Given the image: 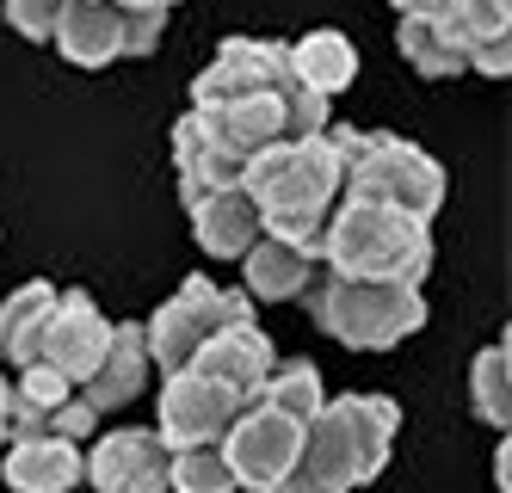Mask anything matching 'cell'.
Masks as SVG:
<instances>
[{
	"label": "cell",
	"mask_w": 512,
	"mask_h": 493,
	"mask_svg": "<svg viewBox=\"0 0 512 493\" xmlns=\"http://www.w3.org/2000/svg\"><path fill=\"white\" fill-rule=\"evenodd\" d=\"M210 124V136L229 155L253 161L260 148L290 142V136H315L327 130V99L309 93L290 68V50L272 37H223L210 56V68L192 81V105Z\"/></svg>",
	"instance_id": "obj_1"
},
{
	"label": "cell",
	"mask_w": 512,
	"mask_h": 493,
	"mask_svg": "<svg viewBox=\"0 0 512 493\" xmlns=\"http://www.w3.org/2000/svg\"><path fill=\"white\" fill-rule=\"evenodd\" d=\"M241 192L253 198L260 229L272 241H290V247L321 259V229L346 198V161H340L334 130L260 148V155L241 167Z\"/></svg>",
	"instance_id": "obj_2"
},
{
	"label": "cell",
	"mask_w": 512,
	"mask_h": 493,
	"mask_svg": "<svg viewBox=\"0 0 512 493\" xmlns=\"http://www.w3.org/2000/svg\"><path fill=\"white\" fill-rule=\"evenodd\" d=\"M401 432V407L389 395H327L303 426V457L272 493H352L377 481L389 444Z\"/></svg>",
	"instance_id": "obj_3"
},
{
	"label": "cell",
	"mask_w": 512,
	"mask_h": 493,
	"mask_svg": "<svg viewBox=\"0 0 512 493\" xmlns=\"http://www.w3.org/2000/svg\"><path fill=\"white\" fill-rule=\"evenodd\" d=\"M321 272L426 284V272H432V222H420L408 210H389V204L340 198V210L327 216V229H321Z\"/></svg>",
	"instance_id": "obj_4"
},
{
	"label": "cell",
	"mask_w": 512,
	"mask_h": 493,
	"mask_svg": "<svg viewBox=\"0 0 512 493\" xmlns=\"http://www.w3.org/2000/svg\"><path fill=\"white\" fill-rule=\"evenodd\" d=\"M426 284H389V278H340L321 272L303 296L309 321L352 352H389L401 339H414L426 327Z\"/></svg>",
	"instance_id": "obj_5"
},
{
	"label": "cell",
	"mask_w": 512,
	"mask_h": 493,
	"mask_svg": "<svg viewBox=\"0 0 512 493\" xmlns=\"http://www.w3.org/2000/svg\"><path fill=\"white\" fill-rule=\"evenodd\" d=\"M327 130H334L340 161H346V198L408 210L420 222L438 216V204H445V167L420 142L389 136V130H352V124H327Z\"/></svg>",
	"instance_id": "obj_6"
},
{
	"label": "cell",
	"mask_w": 512,
	"mask_h": 493,
	"mask_svg": "<svg viewBox=\"0 0 512 493\" xmlns=\"http://www.w3.org/2000/svg\"><path fill=\"white\" fill-rule=\"evenodd\" d=\"M241 321H253V296H247V290H223V284H210L204 272H192L149 321H142L149 364H155L161 376H179L204 339H216L223 327H241Z\"/></svg>",
	"instance_id": "obj_7"
},
{
	"label": "cell",
	"mask_w": 512,
	"mask_h": 493,
	"mask_svg": "<svg viewBox=\"0 0 512 493\" xmlns=\"http://www.w3.org/2000/svg\"><path fill=\"white\" fill-rule=\"evenodd\" d=\"M161 31H167V13H136V7H118V0H68L50 44L75 68H105L118 56H155Z\"/></svg>",
	"instance_id": "obj_8"
},
{
	"label": "cell",
	"mask_w": 512,
	"mask_h": 493,
	"mask_svg": "<svg viewBox=\"0 0 512 493\" xmlns=\"http://www.w3.org/2000/svg\"><path fill=\"white\" fill-rule=\"evenodd\" d=\"M7 438H68V444H87L99 413L81 401V389L68 383L62 370L50 364H25L7 376Z\"/></svg>",
	"instance_id": "obj_9"
},
{
	"label": "cell",
	"mask_w": 512,
	"mask_h": 493,
	"mask_svg": "<svg viewBox=\"0 0 512 493\" xmlns=\"http://www.w3.org/2000/svg\"><path fill=\"white\" fill-rule=\"evenodd\" d=\"M216 450H223V463H229L235 487H247V493H272L290 469H297V457H303V420L278 413L272 401H253L241 420L229 426V438L216 444Z\"/></svg>",
	"instance_id": "obj_10"
},
{
	"label": "cell",
	"mask_w": 512,
	"mask_h": 493,
	"mask_svg": "<svg viewBox=\"0 0 512 493\" xmlns=\"http://www.w3.org/2000/svg\"><path fill=\"white\" fill-rule=\"evenodd\" d=\"M247 407H253L247 395H235L223 383H204V376H192V370H179V376H167V389H161V420H155V432H161L167 450L223 444L229 426L241 420Z\"/></svg>",
	"instance_id": "obj_11"
},
{
	"label": "cell",
	"mask_w": 512,
	"mask_h": 493,
	"mask_svg": "<svg viewBox=\"0 0 512 493\" xmlns=\"http://www.w3.org/2000/svg\"><path fill=\"white\" fill-rule=\"evenodd\" d=\"M173 481V450L155 426H118L93 438L87 450V493H167Z\"/></svg>",
	"instance_id": "obj_12"
},
{
	"label": "cell",
	"mask_w": 512,
	"mask_h": 493,
	"mask_svg": "<svg viewBox=\"0 0 512 493\" xmlns=\"http://www.w3.org/2000/svg\"><path fill=\"white\" fill-rule=\"evenodd\" d=\"M105 346H112V321H105L99 302L87 290H56V309H50L44 339H38V364L62 370L81 389L93 376V364L105 358Z\"/></svg>",
	"instance_id": "obj_13"
},
{
	"label": "cell",
	"mask_w": 512,
	"mask_h": 493,
	"mask_svg": "<svg viewBox=\"0 0 512 493\" xmlns=\"http://www.w3.org/2000/svg\"><path fill=\"white\" fill-rule=\"evenodd\" d=\"M278 352H272V339L260 333V321H241V327H223L216 339H204V346L192 352V376H204V383H223L247 401H260V383L272 376Z\"/></svg>",
	"instance_id": "obj_14"
},
{
	"label": "cell",
	"mask_w": 512,
	"mask_h": 493,
	"mask_svg": "<svg viewBox=\"0 0 512 493\" xmlns=\"http://www.w3.org/2000/svg\"><path fill=\"white\" fill-rule=\"evenodd\" d=\"M241 155H229L223 142L210 136V124L198 118V111H186V118L173 124V179H179V204H204L210 192H229V185H241Z\"/></svg>",
	"instance_id": "obj_15"
},
{
	"label": "cell",
	"mask_w": 512,
	"mask_h": 493,
	"mask_svg": "<svg viewBox=\"0 0 512 493\" xmlns=\"http://www.w3.org/2000/svg\"><path fill=\"white\" fill-rule=\"evenodd\" d=\"M149 339H142V321H112V346H105V358L93 364V376L81 383V401L99 413H118L130 407L142 389H149Z\"/></svg>",
	"instance_id": "obj_16"
},
{
	"label": "cell",
	"mask_w": 512,
	"mask_h": 493,
	"mask_svg": "<svg viewBox=\"0 0 512 493\" xmlns=\"http://www.w3.org/2000/svg\"><path fill=\"white\" fill-rule=\"evenodd\" d=\"M0 475L13 493H75L87 481V450L68 438H7Z\"/></svg>",
	"instance_id": "obj_17"
},
{
	"label": "cell",
	"mask_w": 512,
	"mask_h": 493,
	"mask_svg": "<svg viewBox=\"0 0 512 493\" xmlns=\"http://www.w3.org/2000/svg\"><path fill=\"white\" fill-rule=\"evenodd\" d=\"M241 272H247V296L253 302H303L309 284L321 278V259L303 253V247H290V241L260 235L241 253Z\"/></svg>",
	"instance_id": "obj_18"
},
{
	"label": "cell",
	"mask_w": 512,
	"mask_h": 493,
	"mask_svg": "<svg viewBox=\"0 0 512 493\" xmlns=\"http://www.w3.org/2000/svg\"><path fill=\"white\" fill-rule=\"evenodd\" d=\"M50 309H56V284H44V278H31V284L0 296V370L7 376L38 364V339H44Z\"/></svg>",
	"instance_id": "obj_19"
},
{
	"label": "cell",
	"mask_w": 512,
	"mask_h": 493,
	"mask_svg": "<svg viewBox=\"0 0 512 493\" xmlns=\"http://www.w3.org/2000/svg\"><path fill=\"white\" fill-rule=\"evenodd\" d=\"M186 216H192L198 247L216 253V259H241L253 241L266 235V229H260V210H253V198L241 192V185H229V192H210V198L192 204Z\"/></svg>",
	"instance_id": "obj_20"
},
{
	"label": "cell",
	"mask_w": 512,
	"mask_h": 493,
	"mask_svg": "<svg viewBox=\"0 0 512 493\" xmlns=\"http://www.w3.org/2000/svg\"><path fill=\"white\" fill-rule=\"evenodd\" d=\"M290 50V68H297V81L321 99H334L352 87V74H358V50H352V37L346 31H309L297 37V44H284Z\"/></svg>",
	"instance_id": "obj_21"
},
{
	"label": "cell",
	"mask_w": 512,
	"mask_h": 493,
	"mask_svg": "<svg viewBox=\"0 0 512 493\" xmlns=\"http://www.w3.org/2000/svg\"><path fill=\"white\" fill-rule=\"evenodd\" d=\"M395 50L408 56L426 81H451V74H469V56L451 44V31L438 19H401L395 25Z\"/></svg>",
	"instance_id": "obj_22"
},
{
	"label": "cell",
	"mask_w": 512,
	"mask_h": 493,
	"mask_svg": "<svg viewBox=\"0 0 512 493\" xmlns=\"http://www.w3.org/2000/svg\"><path fill=\"white\" fill-rule=\"evenodd\" d=\"M260 401H272L278 413H290V420L309 426L315 413H321V401H327V383H321V370L309 358H278L272 376L260 383Z\"/></svg>",
	"instance_id": "obj_23"
},
{
	"label": "cell",
	"mask_w": 512,
	"mask_h": 493,
	"mask_svg": "<svg viewBox=\"0 0 512 493\" xmlns=\"http://www.w3.org/2000/svg\"><path fill=\"white\" fill-rule=\"evenodd\" d=\"M506 364H512V352H506V339H494V346H482V358L469 364V395H475V413L494 426V432H506V420H512V389H506Z\"/></svg>",
	"instance_id": "obj_24"
},
{
	"label": "cell",
	"mask_w": 512,
	"mask_h": 493,
	"mask_svg": "<svg viewBox=\"0 0 512 493\" xmlns=\"http://www.w3.org/2000/svg\"><path fill=\"white\" fill-rule=\"evenodd\" d=\"M167 493H241L229 463H223V450L216 444H198V450H173V481Z\"/></svg>",
	"instance_id": "obj_25"
},
{
	"label": "cell",
	"mask_w": 512,
	"mask_h": 493,
	"mask_svg": "<svg viewBox=\"0 0 512 493\" xmlns=\"http://www.w3.org/2000/svg\"><path fill=\"white\" fill-rule=\"evenodd\" d=\"M0 7H7V25H13L19 37H31V44H50V31H56V19H62L68 0H0Z\"/></svg>",
	"instance_id": "obj_26"
},
{
	"label": "cell",
	"mask_w": 512,
	"mask_h": 493,
	"mask_svg": "<svg viewBox=\"0 0 512 493\" xmlns=\"http://www.w3.org/2000/svg\"><path fill=\"white\" fill-rule=\"evenodd\" d=\"M506 50H512V37H494V44H482V50L469 56V68H475V74H506V68H512Z\"/></svg>",
	"instance_id": "obj_27"
},
{
	"label": "cell",
	"mask_w": 512,
	"mask_h": 493,
	"mask_svg": "<svg viewBox=\"0 0 512 493\" xmlns=\"http://www.w3.org/2000/svg\"><path fill=\"white\" fill-rule=\"evenodd\" d=\"M389 7H395L401 19H445L457 0H389Z\"/></svg>",
	"instance_id": "obj_28"
},
{
	"label": "cell",
	"mask_w": 512,
	"mask_h": 493,
	"mask_svg": "<svg viewBox=\"0 0 512 493\" xmlns=\"http://www.w3.org/2000/svg\"><path fill=\"white\" fill-rule=\"evenodd\" d=\"M118 7H136V13H173L179 0H118Z\"/></svg>",
	"instance_id": "obj_29"
},
{
	"label": "cell",
	"mask_w": 512,
	"mask_h": 493,
	"mask_svg": "<svg viewBox=\"0 0 512 493\" xmlns=\"http://www.w3.org/2000/svg\"><path fill=\"white\" fill-rule=\"evenodd\" d=\"M0 450H7V407H0Z\"/></svg>",
	"instance_id": "obj_30"
},
{
	"label": "cell",
	"mask_w": 512,
	"mask_h": 493,
	"mask_svg": "<svg viewBox=\"0 0 512 493\" xmlns=\"http://www.w3.org/2000/svg\"><path fill=\"white\" fill-rule=\"evenodd\" d=\"M7 389H13V383H7V370H0V407H7Z\"/></svg>",
	"instance_id": "obj_31"
},
{
	"label": "cell",
	"mask_w": 512,
	"mask_h": 493,
	"mask_svg": "<svg viewBox=\"0 0 512 493\" xmlns=\"http://www.w3.org/2000/svg\"><path fill=\"white\" fill-rule=\"evenodd\" d=\"M75 493H87V487H75Z\"/></svg>",
	"instance_id": "obj_32"
}]
</instances>
